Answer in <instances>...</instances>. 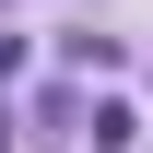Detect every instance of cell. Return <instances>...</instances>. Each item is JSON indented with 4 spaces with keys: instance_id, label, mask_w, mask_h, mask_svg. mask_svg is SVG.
Listing matches in <instances>:
<instances>
[]
</instances>
